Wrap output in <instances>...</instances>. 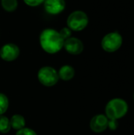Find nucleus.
<instances>
[{
    "label": "nucleus",
    "mask_w": 134,
    "mask_h": 135,
    "mask_svg": "<svg viewBox=\"0 0 134 135\" xmlns=\"http://www.w3.org/2000/svg\"><path fill=\"white\" fill-rule=\"evenodd\" d=\"M64 40L59 32L53 28L43 30L39 36V43L44 51L49 54H55L62 50L64 46Z\"/></svg>",
    "instance_id": "f257e3e1"
},
{
    "label": "nucleus",
    "mask_w": 134,
    "mask_h": 135,
    "mask_svg": "<svg viewBox=\"0 0 134 135\" xmlns=\"http://www.w3.org/2000/svg\"><path fill=\"white\" fill-rule=\"evenodd\" d=\"M128 112V104L126 100L120 98H115L110 100L105 108L106 116L108 119L118 120Z\"/></svg>",
    "instance_id": "f03ea898"
},
{
    "label": "nucleus",
    "mask_w": 134,
    "mask_h": 135,
    "mask_svg": "<svg viewBox=\"0 0 134 135\" xmlns=\"http://www.w3.org/2000/svg\"><path fill=\"white\" fill-rule=\"evenodd\" d=\"M88 24V15L81 10H76L71 13L67 18L68 28L73 31H81Z\"/></svg>",
    "instance_id": "7ed1b4c3"
},
{
    "label": "nucleus",
    "mask_w": 134,
    "mask_h": 135,
    "mask_svg": "<svg viewBox=\"0 0 134 135\" xmlns=\"http://www.w3.org/2000/svg\"><path fill=\"white\" fill-rule=\"evenodd\" d=\"M38 80L44 86H54L58 81V74L57 70L51 66H43L38 71Z\"/></svg>",
    "instance_id": "20e7f679"
},
{
    "label": "nucleus",
    "mask_w": 134,
    "mask_h": 135,
    "mask_svg": "<svg viewBox=\"0 0 134 135\" xmlns=\"http://www.w3.org/2000/svg\"><path fill=\"white\" fill-rule=\"evenodd\" d=\"M122 44V37L117 32H110L104 36L101 41L102 48L107 52H115L118 51Z\"/></svg>",
    "instance_id": "39448f33"
},
{
    "label": "nucleus",
    "mask_w": 134,
    "mask_h": 135,
    "mask_svg": "<svg viewBox=\"0 0 134 135\" xmlns=\"http://www.w3.org/2000/svg\"><path fill=\"white\" fill-rule=\"evenodd\" d=\"M20 55L19 47L12 43L3 45L0 49V57L6 62H11L17 59Z\"/></svg>",
    "instance_id": "423d86ee"
},
{
    "label": "nucleus",
    "mask_w": 134,
    "mask_h": 135,
    "mask_svg": "<svg viewBox=\"0 0 134 135\" xmlns=\"http://www.w3.org/2000/svg\"><path fill=\"white\" fill-rule=\"evenodd\" d=\"M66 51L71 55H79L84 50V44L79 39L76 37H70L64 41Z\"/></svg>",
    "instance_id": "0eeeda50"
},
{
    "label": "nucleus",
    "mask_w": 134,
    "mask_h": 135,
    "mask_svg": "<svg viewBox=\"0 0 134 135\" xmlns=\"http://www.w3.org/2000/svg\"><path fill=\"white\" fill-rule=\"evenodd\" d=\"M108 121L109 119L106 115H96L90 121V128L96 133H101L108 127Z\"/></svg>",
    "instance_id": "6e6552de"
},
{
    "label": "nucleus",
    "mask_w": 134,
    "mask_h": 135,
    "mask_svg": "<svg viewBox=\"0 0 134 135\" xmlns=\"http://www.w3.org/2000/svg\"><path fill=\"white\" fill-rule=\"evenodd\" d=\"M66 7L65 0H45L44 9L50 14H58L62 13Z\"/></svg>",
    "instance_id": "1a4fd4ad"
},
{
    "label": "nucleus",
    "mask_w": 134,
    "mask_h": 135,
    "mask_svg": "<svg viewBox=\"0 0 134 135\" xmlns=\"http://www.w3.org/2000/svg\"><path fill=\"white\" fill-rule=\"evenodd\" d=\"M58 78L63 81H70L71 80L75 75V70L73 66L70 65L62 66L59 71L58 72Z\"/></svg>",
    "instance_id": "9d476101"
},
{
    "label": "nucleus",
    "mask_w": 134,
    "mask_h": 135,
    "mask_svg": "<svg viewBox=\"0 0 134 135\" xmlns=\"http://www.w3.org/2000/svg\"><path fill=\"white\" fill-rule=\"evenodd\" d=\"M10 121V126L11 128L16 130V131H19L22 128L24 127L25 126V119L24 118L18 114L13 115L11 119H9Z\"/></svg>",
    "instance_id": "9b49d317"
},
{
    "label": "nucleus",
    "mask_w": 134,
    "mask_h": 135,
    "mask_svg": "<svg viewBox=\"0 0 134 135\" xmlns=\"http://www.w3.org/2000/svg\"><path fill=\"white\" fill-rule=\"evenodd\" d=\"M10 129L11 126L9 119L3 115H0V133L6 134L10 131Z\"/></svg>",
    "instance_id": "f8f14e48"
},
{
    "label": "nucleus",
    "mask_w": 134,
    "mask_h": 135,
    "mask_svg": "<svg viewBox=\"0 0 134 135\" xmlns=\"http://www.w3.org/2000/svg\"><path fill=\"white\" fill-rule=\"evenodd\" d=\"M2 8L7 12H13L17 7V0H1Z\"/></svg>",
    "instance_id": "ddd939ff"
},
{
    "label": "nucleus",
    "mask_w": 134,
    "mask_h": 135,
    "mask_svg": "<svg viewBox=\"0 0 134 135\" xmlns=\"http://www.w3.org/2000/svg\"><path fill=\"white\" fill-rule=\"evenodd\" d=\"M9 108V100L8 97L3 94L0 93V115H3Z\"/></svg>",
    "instance_id": "4468645a"
},
{
    "label": "nucleus",
    "mask_w": 134,
    "mask_h": 135,
    "mask_svg": "<svg viewBox=\"0 0 134 135\" xmlns=\"http://www.w3.org/2000/svg\"><path fill=\"white\" fill-rule=\"evenodd\" d=\"M16 135H37L36 133L32 130V129H30V128H28V127H24L19 131H17Z\"/></svg>",
    "instance_id": "2eb2a0df"
},
{
    "label": "nucleus",
    "mask_w": 134,
    "mask_h": 135,
    "mask_svg": "<svg viewBox=\"0 0 134 135\" xmlns=\"http://www.w3.org/2000/svg\"><path fill=\"white\" fill-rule=\"evenodd\" d=\"M59 33H60L61 36L63 38V40H66V39L70 37V36H71V29L69 28L68 27L67 28H63L61 29Z\"/></svg>",
    "instance_id": "dca6fc26"
},
{
    "label": "nucleus",
    "mask_w": 134,
    "mask_h": 135,
    "mask_svg": "<svg viewBox=\"0 0 134 135\" xmlns=\"http://www.w3.org/2000/svg\"><path fill=\"white\" fill-rule=\"evenodd\" d=\"M45 0H24V3L29 6H32V7H35V6H37L40 4H42L43 2H44Z\"/></svg>",
    "instance_id": "f3484780"
},
{
    "label": "nucleus",
    "mask_w": 134,
    "mask_h": 135,
    "mask_svg": "<svg viewBox=\"0 0 134 135\" xmlns=\"http://www.w3.org/2000/svg\"><path fill=\"white\" fill-rule=\"evenodd\" d=\"M118 122L117 120H112V119H109L108 121V127L112 130V131H115L118 128Z\"/></svg>",
    "instance_id": "a211bd4d"
},
{
    "label": "nucleus",
    "mask_w": 134,
    "mask_h": 135,
    "mask_svg": "<svg viewBox=\"0 0 134 135\" xmlns=\"http://www.w3.org/2000/svg\"><path fill=\"white\" fill-rule=\"evenodd\" d=\"M133 100H134V94H133Z\"/></svg>",
    "instance_id": "6ab92c4d"
}]
</instances>
